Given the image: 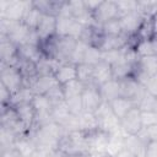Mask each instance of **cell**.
Masks as SVG:
<instances>
[{"label": "cell", "mask_w": 157, "mask_h": 157, "mask_svg": "<svg viewBox=\"0 0 157 157\" xmlns=\"http://www.w3.org/2000/svg\"><path fill=\"white\" fill-rule=\"evenodd\" d=\"M1 85L11 93L15 94L25 86V78L20 71V69L15 65L1 64Z\"/></svg>", "instance_id": "1"}, {"label": "cell", "mask_w": 157, "mask_h": 157, "mask_svg": "<svg viewBox=\"0 0 157 157\" xmlns=\"http://www.w3.org/2000/svg\"><path fill=\"white\" fill-rule=\"evenodd\" d=\"M119 81V90H120V97L128 98L132 102L136 103V105L139 107L141 99L144 98L146 91L145 87L132 76L130 77H125Z\"/></svg>", "instance_id": "2"}, {"label": "cell", "mask_w": 157, "mask_h": 157, "mask_svg": "<svg viewBox=\"0 0 157 157\" xmlns=\"http://www.w3.org/2000/svg\"><path fill=\"white\" fill-rule=\"evenodd\" d=\"M91 15H92L93 22L98 26H102L113 20H120V17H121L117 2L112 1V0L101 1L99 5L97 6V9Z\"/></svg>", "instance_id": "3"}, {"label": "cell", "mask_w": 157, "mask_h": 157, "mask_svg": "<svg viewBox=\"0 0 157 157\" xmlns=\"http://www.w3.org/2000/svg\"><path fill=\"white\" fill-rule=\"evenodd\" d=\"M83 25L76 21L70 15H59L56 16V34L63 37H72L78 40Z\"/></svg>", "instance_id": "4"}, {"label": "cell", "mask_w": 157, "mask_h": 157, "mask_svg": "<svg viewBox=\"0 0 157 157\" xmlns=\"http://www.w3.org/2000/svg\"><path fill=\"white\" fill-rule=\"evenodd\" d=\"M104 103L102 94L99 92L98 86L93 83L85 85L83 91H82V109L86 113H92L94 114L101 105Z\"/></svg>", "instance_id": "5"}, {"label": "cell", "mask_w": 157, "mask_h": 157, "mask_svg": "<svg viewBox=\"0 0 157 157\" xmlns=\"http://www.w3.org/2000/svg\"><path fill=\"white\" fill-rule=\"evenodd\" d=\"M120 129L124 132V135L135 136L137 135L142 129V120H141V110L139 107L132 108L129 113H126L120 120Z\"/></svg>", "instance_id": "6"}, {"label": "cell", "mask_w": 157, "mask_h": 157, "mask_svg": "<svg viewBox=\"0 0 157 157\" xmlns=\"http://www.w3.org/2000/svg\"><path fill=\"white\" fill-rule=\"evenodd\" d=\"M29 1H0V18L22 21Z\"/></svg>", "instance_id": "7"}, {"label": "cell", "mask_w": 157, "mask_h": 157, "mask_svg": "<svg viewBox=\"0 0 157 157\" xmlns=\"http://www.w3.org/2000/svg\"><path fill=\"white\" fill-rule=\"evenodd\" d=\"M145 20V16L139 11H132L125 16H123L119 21H120V26H121V29H123V33L126 34L128 37L130 36H134L137 33L140 26L142 25Z\"/></svg>", "instance_id": "8"}, {"label": "cell", "mask_w": 157, "mask_h": 157, "mask_svg": "<svg viewBox=\"0 0 157 157\" xmlns=\"http://www.w3.org/2000/svg\"><path fill=\"white\" fill-rule=\"evenodd\" d=\"M128 43H129V37L126 34H115V36L104 34L98 47V50L102 53L119 50V49L128 47Z\"/></svg>", "instance_id": "9"}, {"label": "cell", "mask_w": 157, "mask_h": 157, "mask_svg": "<svg viewBox=\"0 0 157 157\" xmlns=\"http://www.w3.org/2000/svg\"><path fill=\"white\" fill-rule=\"evenodd\" d=\"M36 31L40 39V43L54 37L56 34V17L50 15H43Z\"/></svg>", "instance_id": "10"}, {"label": "cell", "mask_w": 157, "mask_h": 157, "mask_svg": "<svg viewBox=\"0 0 157 157\" xmlns=\"http://www.w3.org/2000/svg\"><path fill=\"white\" fill-rule=\"evenodd\" d=\"M0 58L1 64L15 65L17 60V45L13 44L7 37L0 36Z\"/></svg>", "instance_id": "11"}, {"label": "cell", "mask_w": 157, "mask_h": 157, "mask_svg": "<svg viewBox=\"0 0 157 157\" xmlns=\"http://www.w3.org/2000/svg\"><path fill=\"white\" fill-rule=\"evenodd\" d=\"M113 80V72H112V65L104 60H99L97 64L93 65V77L92 83L96 86H101L108 81Z\"/></svg>", "instance_id": "12"}, {"label": "cell", "mask_w": 157, "mask_h": 157, "mask_svg": "<svg viewBox=\"0 0 157 157\" xmlns=\"http://www.w3.org/2000/svg\"><path fill=\"white\" fill-rule=\"evenodd\" d=\"M54 76L59 85L69 83L77 78V71H76V64L74 63H63L59 64L58 67L54 71Z\"/></svg>", "instance_id": "13"}, {"label": "cell", "mask_w": 157, "mask_h": 157, "mask_svg": "<svg viewBox=\"0 0 157 157\" xmlns=\"http://www.w3.org/2000/svg\"><path fill=\"white\" fill-rule=\"evenodd\" d=\"M20 118V120L25 124L27 131L29 132L33 128L34 124V119H36V112L33 108L32 102H26V103H20L16 105H12Z\"/></svg>", "instance_id": "14"}, {"label": "cell", "mask_w": 157, "mask_h": 157, "mask_svg": "<svg viewBox=\"0 0 157 157\" xmlns=\"http://www.w3.org/2000/svg\"><path fill=\"white\" fill-rule=\"evenodd\" d=\"M58 85V81L54 75H44V76H38L31 85L29 88L33 91L34 94H45L52 87Z\"/></svg>", "instance_id": "15"}, {"label": "cell", "mask_w": 157, "mask_h": 157, "mask_svg": "<svg viewBox=\"0 0 157 157\" xmlns=\"http://www.w3.org/2000/svg\"><path fill=\"white\" fill-rule=\"evenodd\" d=\"M108 104H109V107H110L113 114H114L119 120H120L126 113H129L132 108L137 107L135 102H132V101H130V99H128V98H124V97H118V98H115V99L108 102Z\"/></svg>", "instance_id": "16"}, {"label": "cell", "mask_w": 157, "mask_h": 157, "mask_svg": "<svg viewBox=\"0 0 157 157\" xmlns=\"http://www.w3.org/2000/svg\"><path fill=\"white\" fill-rule=\"evenodd\" d=\"M17 56L20 59H23V60L34 61L37 64L44 55H43L39 47L26 43V44H22L20 47H17Z\"/></svg>", "instance_id": "17"}, {"label": "cell", "mask_w": 157, "mask_h": 157, "mask_svg": "<svg viewBox=\"0 0 157 157\" xmlns=\"http://www.w3.org/2000/svg\"><path fill=\"white\" fill-rule=\"evenodd\" d=\"M33 6L39 10L43 15H50V16H58L64 1H52V0H38L32 1Z\"/></svg>", "instance_id": "18"}, {"label": "cell", "mask_w": 157, "mask_h": 157, "mask_svg": "<svg viewBox=\"0 0 157 157\" xmlns=\"http://www.w3.org/2000/svg\"><path fill=\"white\" fill-rule=\"evenodd\" d=\"M99 92L102 94V98L104 102H110L118 97H120V90H119V81L118 80H110L99 87Z\"/></svg>", "instance_id": "19"}, {"label": "cell", "mask_w": 157, "mask_h": 157, "mask_svg": "<svg viewBox=\"0 0 157 157\" xmlns=\"http://www.w3.org/2000/svg\"><path fill=\"white\" fill-rule=\"evenodd\" d=\"M42 16H43V13L33 6L32 1H29V5H28V7H27V10H26V12H25V15L22 17V22L29 29L36 31L37 27H38V25H39V22H40Z\"/></svg>", "instance_id": "20"}, {"label": "cell", "mask_w": 157, "mask_h": 157, "mask_svg": "<svg viewBox=\"0 0 157 157\" xmlns=\"http://www.w3.org/2000/svg\"><path fill=\"white\" fill-rule=\"evenodd\" d=\"M76 71H77V80L82 82L83 85L92 83V77H93V65L90 64H77L76 65Z\"/></svg>", "instance_id": "21"}, {"label": "cell", "mask_w": 157, "mask_h": 157, "mask_svg": "<svg viewBox=\"0 0 157 157\" xmlns=\"http://www.w3.org/2000/svg\"><path fill=\"white\" fill-rule=\"evenodd\" d=\"M53 105H58L60 103H64L65 102V98H64V91H63V86L61 85H55L54 87H52L45 94H44Z\"/></svg>", "instance_id": "22"}, {"label": "cell", "mask_w": 157, "mask_h": 157, "mask_svg": "<svg viewBox=\"0 0 157 157\" xmlns=\"http://www.w3.org/2000/svg\"><path fill=\"white\" fill-rule=\"evenodd\" d=\"M137 56L142 58V56H151V55H155L153 53V48H152V43H151V39L150 40H140L136 47L134 48Z\"/></svg>", "instance_id": "23"}, {"label": "cell", "mask_w": 157, "mask_h": 157, "mask_svg": "<svg viewBox=\"0 0 157 157\" xmlns=\"http://www.w3.org/2000/svg\"><path fill=\"white\" fill-rule=\"evenodd\" d=\"M140 110H150V112H157V98L148 94L147 92L145 93L144 98L141 99L140 104H139Z\"/></svg>", "instance_id": "24"}, {"label": "cell", "mask_w": 157, "mask_h": 157, "mask_svg": "<svg viewBox=\"0 0 157 157\" xmlns=\"http://www.w3.org/2000/svg\"><path fill=\"white\" fill-rule=\"evenodd\" d=\"M115 2L118 5V9L120 11L121 17L128 15V13H130V12H132V11L137 10V1H134V0H118Z\"/></svg>", "instance_id": "25"}, {"label": "cell", "mask_w": 157, "mask_h": 157, "mask_svg": "<svg viewBox=\"0 0 157 157\" xmlns=\"http://www.w3.org/2000/svg\"><path fill=\"white\" fill-rule=\"evenodd\" d=\"M101 28H102V32L104 34H113V36H115V34H124L119 20L109 21V22L102 25Z\"/></svg>", "instance_id": "26"}, {"label": "cell", "mask_w": 157, "mask_h": 157, "mask_svg": "<svg viewBox=\"0 0 157 157\" xmlns=\"http://www.w3.org/2000/svg\"><path fill=\"white\" fill-rule=\"evenodd\" d=\"M141 120L144 128H152L157 126V112L150 110H141Z\"/></svg>", "instance_id": "27"}, {"label": "cell", "mask_w": 157, "mask_h": 157, "mask_svg": "<svg viewBox=\"0 0 157 157\" xmlns=\"http://www.w3.org/2000/svg\"><path fill=\"white\" fill-rule=\"evenodd\" d=\"M145 91L148 94H151V96L157 98V74H155L153 76L150 77V80L145 85Z\"/></svg>", "instance_id": "28"}, {"label": "cell", "mask_w": 157, "mask_h": 157, "mask_svg": "<svg viewBox=\"0 0 157 157\" xmlns=\"http://www.w3.org/2000/svg\"><path fill=\"white\" fill-rule=\"evenodd\" d=\"M144 157H157V140H151L146 144Z\"/></svg>", "instance_id": "29"}, {"label": "cell", "mask_w": 157, "mask_h": 157, "mask_svg": "<svg viewBox=\"0 0 157 157\" xmlns=\"http://www.w3.org/2000/svg\"><path fill=\"white\" fill-rule=\"evenodd\" d=\"M109 155V153H108ZM112 157H140L139 155H136L134 151H131V150H129L128 147H125L124 145L115 152V153H113V155H110Z\"/></svg>", "instance_id": "30"}, {"label": "cell", "mask_w": 157, "mask_h": 157, "mask_svg": "<svg viewBox=\"0 0 157 157\" xmlns=\"http://www.w3.org/2000/svg\"><path fill=\"white\" fill-rule=\"evenodd\" d=\"M151 43H152V48H153V53L155 55L157 56V34H155L152 38H151Z\"/></svg>", "instance_id": "31"}, {"label": "cell", "mask_w": 157, "mask_h": 157, "mask_svg": "<svg viewBox=\"0 0 157 157\" xmlns=\"http://www.w3.org/2000/svg\"><path fill=\"white\" fill-rule=\"evenodd\" d=\"M96 157H112V156L108 155L107 152H104V153H101V155H98V156H96Z\"/></svg>", "instance_id": "32"}, {"label": "cell", "mask_w": 157, "mask_h": 157, "mask_svg": "<svg viewBox=\"0 0 157 157\" xmlns=\"http://www.w3.org/2000/svg\"><path fill=\"white\" fill-rule=\"evenodd\" d=\"M74 157H94V156H91V155H83V156H74Z\"/></svg>", "instance_id": "33"}]
</instances>
